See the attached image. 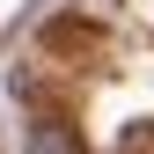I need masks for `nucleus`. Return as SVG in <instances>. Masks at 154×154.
Returning <instances> with one entry per match:
<instances>
[{"label":"nucleus","instance_id":"nucleus-1","mask_svg":"<svg viewBox=\"0 0 154 154\" xmlns=\"http://www.w3.org/2000/svg\"><path fill=\"white\" fill-rule=\"evenodd\" d=\"M22 154H88V147H81V132H73L66 118H29Z\"/></svg>","mask_w":154,"mask_h":154}]
</instances>
